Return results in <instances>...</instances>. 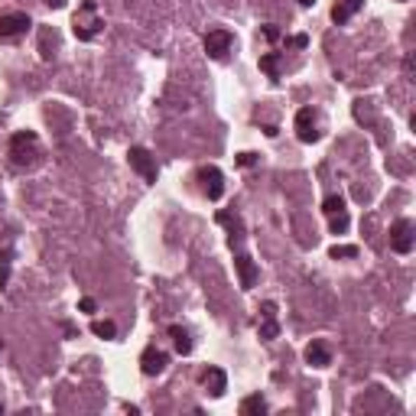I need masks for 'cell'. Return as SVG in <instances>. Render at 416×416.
<instances>
[{
	"label": "cell",
	"mask_w": 416,
	"mask_h": 416,
	"mask_svg": "<svg viewBox=\"0 0 416 416\" xmlns=\"http://www.w3.org/2000/svg\"><path fill=\"white\" fill-rule=\"evenodd\" d=\"M79 309H81V312H88V316H95V309H98V302H95V300H88V296H85V300H81V302H79Z\"/></svg>",
	"instance_id": "obj_22"
},
{
	"label": "cell",
	"mask_w": 416,
	"mask_h": 416,
	"mask_svg": "<svg viewBox=\"0 0 416 416\" xmlns=\"http://www.w3.org/2000/svg\"><path fill=\"white\" fill-rule=\"evenodd\" d=\"M234 270H238L241 290H254V283H257V264L250 260L248 254H238V257H234Z\"/></svg>",
	"instance_id": "obj_12"
},
{
	"label": "cell",
	"mask_w": 416,
	"mask_h": 416,
	"mask_svg": "<svg viewBox=\"0 0 416 416\" xmlns=\"http://www.w3.org/2000/svg\"><path fill=\"white\" fill-rule=\"evenodd\" d=\"M361 7H364V0H338L335 7H332V20H335L338 27H345Z\"/></svg>",
	"instance_id": "obj_15"
},
{
	"label": "cell",
	"mask_w": 416,
	"mask_h": 416,
	"mask_svg": "<svg viewBox=\"0 0 416 416\" xmlns=\"http://www.w3.org/2000/svg\"><path fill=\"white\" fill-rule=\"evenodd\" d=\"M39 156H43V150H39V137L33 130H20L10 137V160H13V166L29 169L39 163Z\"/></svg>",
	"instance_id": "obj_2"
},
{
	"label": "cell",
	"mask_w": 416,
	"mask_h": 416,
	"mask_svg": "<svg viewBox=\"0 0 416 416\" xmlns=\"http://www.w3.org/2000/svg\"><path fill=\"white\" fill-rule=\"evenodd\" d=\"M260 316H264V322H260V338H264V342H274V338L280 335V322H276V302L267 300L264 306H260Z\"/></svg>",
	"instance_id": "obj_11"
},
{
	"label": "cell",
	"mask_w": 416,
	"mask_h": 416,
	"mask_svg": "<svg viewBox=\"0 0 416 416\" xmlns=\"http://www.w3.org/2000/svg\"><path fill=\"white\" fill-rule=\"evenodd\" d=\"M101 29H105V17L98 10V0H81L75 17H72V33L79 36L81 43H91Z\"/></svg>",
	"instance_id": "obj_1"
},
{
	"label": "cell",
	"mask_w": 416,
	"mask_h": 416,
	"mask_svg": "<svg viewBox=\"0 0 416 416\" xmlns=\"http://www.w3.org/2000/svg\"><path fill=\"white\" fill-rule=\"evenodd\" d=\"M241 413L250 416V413H267V400L260 397V394H254V397H244L241 400Z\"/></svg>",
	"instance_id": "obj_19"
},
{
	"label": "cell",
	"mask_w": 416,
	"mask_h": 416,
	"mask_svg": "<svg viewBox=\"0 0 416 416\" xmlns=\"http://www.w3.org/2000/svg\"><path fill=\"white\" fill-rule=\"evenodd\" d=\"M202 384H205V390H208L212 397H224V390H228V377H224L222 368H205Z\"/></svg>",
	"instance_id": "obj_13"
},
{
	"label": "cell",
	"mask_w": 416,
	"mask_h": 416,
	"mask_svg": "<svg viewBox=\"0 0 416 416\" xmlns=\"http://www.w3.org/2000/svg\"><path fill=\"white\" fill-rule=\"evenodd\" d=\"M413 222L410 218H397V222L390 224V250H397V254H410L416 244V234H413Z\"/></svg>",
	"instance_id": "obj_6"
},
{
	"label": "cell",
	"mask_w": 416,
	"mask_h": 416,
	"mask_svg": "<svg viewBox=\"0 0 416 416\" xmlns=\"http://www.w3.org/2000/svg\"><path fill=\"white\" fill-rule=\"evenodd\" d=\"M260 69L270 75V79H280V53H267L260 55Z\"/></svg>",
	"instance_id": "obj_20"
},
{
	"label": "cell",
	"mask_w": 416,
	"mask_h": 416,
	"mask_svg": "<svg viewBox=\"0 0 416 416\" xmlns=\"http://www.w3.org/2000/svg\"><path fill=\"white\" fill-rule=\"evenodd\" d=\"M234 49V33L231 29H208L205 33V53L208 59H228V53Z\"/></svg>",
	"instance_id": "obj_7"
},
{
	"label": "cell",
	"mask_w": 416,
	"mask_h": 416,
	"mask_svg": "<svg viewBox=\"0 0 416 416\" xmlns=\"http://www.w3.org/2000/svg\"><path fill=\"white\" fill-rule=\"evenodd\" d=\"M91 332H95L98 338H105V342L117 338V326L111 319H95V322H91Z\"/></svg>",
	"instance_id": "obj_18"
},
{
	"label": "cell",
	"mask_w": 416,
	"mask_h": 416,
	"mask_svg": "<svg viewBox=\"0 0 416 416\" xmlns=\"http://www.w3.org/2000/svg\"><path fill=\"white\" fill-rule=\"evenodd\" d=\"M264 36L270 39V43H276V39H280V29H276L274 23H267V27H264Z\"/></svg>",
	"instance_id": "obj_23"
},
{
	"label": "cell",
	"mask_w": 416,
	"mask_h": 416,
	"mask_svg": "<svg viewBox=\"0 0 416 416\" xmlns=\"http://www.w3.org/2000/svg\"><path fill=\"white\" fill-rule=\"evenodd\" d=\"M29 27H33V20H29V13H23V10L0 13V43H17V39H23V36L29 33Z\"/></svg>",
	"instance_id": "obj_3"
},
{
	"label": "cell",
	"mask_w": 416,
	"mask_h": 416,
	"mask_svg": "<svg viewBox=\"0 0 416 416\" xmlns=\"http://www.w3.org/2000/svg\"><path fill=\"white\" fill-rule=\"evenodd\" d=\"M218 224H228V228H231V244L244 238V224H241V218H238V215H231V212H218Z\"/></svg>",
	"instance_id": "obj_17"
},
{
	"label": "cell",
	"mask_w": 416,
	"mask_h": 416,
	"mask_svg": "<svg viewBox=\"0 0 416 416\" xmlns=\"http://www.w3.org/2000/svg\"><path fill=\"white\" fill-rule=\"evenodd\" d=\"M328 254H332V260H342V257H358V248L354 244H335Z\"/></svg>",
	"instance_id": "obj_21"
},
{
	"label": "cell",
	"mask_w": 416,
	"mask_h": 416,
	"mask_svg": "<svg viewBox=\"0 0 416 416\" xmlns=\"http://www.w3.org/2000/svg\"><path fill=\"white\" fill-rule=\"evenodd\" d=\"M300 4H302V7H312V4H316V0H300Z\"/></svg>",
	"instance_id": "obj_25"
},
{
	"label": "cell",
	"mask_w": 416,
	"mask_h": 416,
	"mask_svg": "<svg viewBox=\"0 0 416 416\" xmlns=\"http://www.w3.org/2000/svg\"><path fill=\"white\" fill-rule=\"evenodd\" d=\"M127 160H130L133 173H140L147 182H156V160L150 156L147 147H130V150H127Z\"/></svg>",
	"instance_id": "obj_9"
},
{
	"label": "cell",
	"mask_w": 416,
	"mask_h": 416,
	"mask_svg": "<svg viewBox=\"0 0 416 416\" xmlns=\"http://www.w3.org/2000/svg\"><path fill=\"white\" fill-rule=\"evenodd\" d=\"M0 410H4V403H0Z\"/></svg>",
	"instance_id": "obj_26"
},
{
	"label": "cell",
	"mask_w": 416,
	"mask_h": 416,
	"mask_svg": "<svg viewBox=\"0 0 416 416\" xmlns=\"http://www.w3.org/2000/svg\"><path fill=\"white\" fill-rule=\"evenodd\" d=\"M296 137L302 143H316L322 137V117L319 111H312V107H302L296 111Z\"/></svg>",
	"instance_id": "obj_5"
},
{
	"label": "cell",
	"mask_w": 416,
	"mask_h": 416,
	"mask_svg": "<svg viewBox=\"0 0 416 416\" xmlns=\"http://www.w3.org/2000/svg\"><path fill=\"white\" fill-rule=\"evenodd\" d=\"M169 338H173V345H176L179 354H192V335H189V328L182 326H169Z\"/></svg>",
	"instance_id": "obj_16"
},
{
	"label": "cell",
	"mask_w": 416,
	"mask_h": 416,
	"mask_svg": "<svg viewBox=\"0 0 416 416\" xmlns=\"http://www.w3.org/2000/svg\"><path fill=\"white\" fill-rule=\"evenodd\" d=\"M306 364H312V368H328L332 364V351H328L326 342H309L306 345Z\"/></svg>",
	"instance_id": "obj_14"
},
{
	"label": "cell",
	"mask_w": 416,
	"mask_h": 416,
	"mask_svg": "<svg viewBox=\"0 0 416 416\" xmlns=\"http://www.w3.org/2000/svg\"><path fill=\"white\" fill-rule=\"evenodd\" d=\"M238 163H241V166H254V163H257V156H254V153H241V156H238Z\"/></svg>",
	"instance_id": "obj_24"
},
{
	"label": "cell",
	"mask_w": 416,
	"mask_h": 416,
	"mask_svg": "<svg viewBox=\"0 0 416 416\" xmlns=\"http://www.w3.org/2000/svg\"><path fill=\"white\" fill-rule=\"evenodd\" d=\"M199 182H202V195L208 202H218L224 195V173L218 166H202L199 169Z\"/></svg>",
	"instance_id": "obj_8"
},
{
	"label": "cell",
	"mask_w": 416,
	"mask_h": 416,
	"mask_svg": "<svg viewBox=\"0 0 416 416\" xmlns=\"http://www.w3.org/2000/svg\"><path fill=\"white\" fill-rule=\"evenodd\" d=\"M322 215H326V222H328V228H332V234H345L348 224H351L348 208H345V199H342V195H328L326 202H322Z\"/></svg>",
	"instance_id": "obj_4"
},
{
	"label": "cell",
	"mask_w": 416,
	"mask_h": 416,
	"mask_svg": "<svg viewBox=\"0 0 416 416\" xmlns=\"http://www.w3.org/2000/svg\"><path fill=\"white\" fill-rule=\"evenodd\" d=\"M166 364H169V354L163 351V348H156V345H150L147 351L140 354V371L147 374V377L163 374V371H166Z\"/></svg>",
	"instance_id": "obj_10"
}]
</instances>
